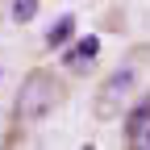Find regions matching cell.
I'll use <instances>...</instances> for the list:
<instances>
[{
    "label": "cell",
    "instance_id": "5",
    "mask_svg": "<svg viewBox=\"0 0 150 150\" xmlns=\"http://www.w3.org/2000/svg\"><path fill=\"white\" fill-rule=\"evenodd\" d=\"M71 33H75V17H59V21L50 25V33H46V46H63Z\"/></svg>",
    "mask_w": 150,
    "mask_h": 150
},
{
    "label": "cell",
    "instance_id": "2",
    "mask_svg": "<svg viewBox=\"0 0 150 150\" xmlns=\"http://www.w3.org/2000/svg\"><path fill=\"white\" fill-rule=\"evenodd\" d=\"M138 88V67L134 63H125V67H117L104 79V88H100V96H96V112L100 117H108V112H117L121 108V100L129 96V92Z\"/></svg>",
    "mask_w": 150,
    "mask_h": 150
},
{
    "label": "cell",
    "instance_id": "1",
    "mask_svg": "<svg viewBox=\"0 0 150 150\" xmlns=\"http://www.w3.org/2000/svg\"><path fill=\"white\" fill-rule=\"evenodd\" d=\"M63 100V83L50 71H29L21 92H17V121H42Z\"/></svg>",
    "mask_w": 150,
    "mask_h": 150
},
{
    "label": "cell",
    "instance_id": "3",
    "mask_svg": "<svg viewBox=\"0 0 150 150\" xmlns=\"http://www.w3.org/2000/svg\"><path fill=\"white\" fill-rule=\"evenodd\" d=\"M96 54H100V38H96V33H88V38H79V42L67 50V67H79V71H88Z\"/></svg>",
    "mask_w": 150,
    "mask_h": 150
},
{
    "label": "cell",
    "instance_id": "4",
    "mask_svg": "<svg viewBox=\"0 0 150 150\" xmlns=\"http://www.w3.org/2000/svg\"><path fill=\"white\" fill-rule=\"evenodd\" d=\"M146 125H150V96H142L134 108H129V121H125V138H129V142H138Z\"/></svg>",
    "mask_w": 150,
    "mask_h": 150
},
{
    "label": "cell",
    "instance_id": "7",
    "mask_svg": "<svg viewBox=\"0 0 150 150\" xmlns=\"http://www.w3.org/2000/svg\"><path fill=\"white\" fill-rule=\"evenodd\" d=\"M142 138H146V146H150V125H146V129H142Z\"/></svg>",
    "mask_w": 150,
    "mask_h": 150
},
{
    "label": "cell",
    "instance_id": "6",
    "mask_svg": "<svg viewBox=\"0 0 150 150\" xmlns=\"http://www.w3.org/2000/svg\"><path fill=\"white\" fill-rule=\"evenodd\" d=\"M33 17H38V0H13V21L17 25L33 21Z\"/></svg>",
    "mask_w": 150,
    "mask_h": 150
}]
</instances>
